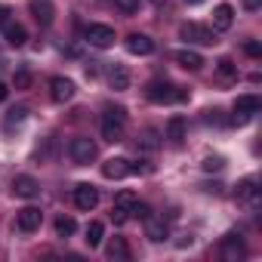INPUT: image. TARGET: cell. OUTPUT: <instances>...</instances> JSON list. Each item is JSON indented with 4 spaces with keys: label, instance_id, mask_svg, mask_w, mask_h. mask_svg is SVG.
<instances>
[{
    "label": "cell",
    "instance_id": "obj_1",
    "mask_svg": "<svg viewBox=\"0 0 262 262\" xmlns=\"http://www.w3.org/2000/svg\"><path fill=\"white\" fill-rule=\"evenodd\" d=\"M145 96H148V102H155V105H173V102H185V99H188V93L179 90V86H173L170 80H151V83L145 86Z\"/></svg>",
    "mask_w": 262,
    "mask_h": 262
},
{
    "label": "cell",
    "instance_id": "obj_2",
    "mask_svg": "<svg viewBox=\"0 0 262 262\" xmlns=\"http://www.w3.org/2000/svg\"><path fill=\"white\" fill-rule=\"evenodd\" d=\"M123 129H126V111L123 108H108L102 114V139L114 145V142L123 139Z\"/></svg>",
    "mask_w": 262,
    "mask_h": 262
},
{
    "label": "cell",
    "instance_id": "obj_3",
    "mask_svg": "<svg viewBox=\"0 0 262 262\" xmlns=\"http://www.w3.org/2000/svg\"><path fill=\"white\" fill-rule=\"evenodd\" d=\"M179 37L185 43H198V47H213L216 43V31L207 28V25H198V22H185L179 28Z\"/></svg>",
    "mask_w": 262,
    "mask_h": 262
},
{
    "label": "cell",
    "instance_id": "obj_4",
    "mask_svg": "<svg viewBox=\"0 0 262 262\" xmlns=\"http://www.w3.org/2000/svg\"><path fill=\"white\" fill-rule=\"evenodd\" d=\"M68 151H71V161L77 164V167H86V164H93L96 161V142L90 139V136H77V139H71V145H68Z\"/></svg>",
    "mask_w": 262,
    "mask_h": 262
},
{
    "label": "cell",
    "instance_id": "obj_5",
    "mask_svg": "<svg viewBox=\"0 0 262 262\" xmlns=\"http://www.w3.org/2000/svg\"><path fill=\"white\" fill-rule=\"evenodd\" d=\"M136 194L129 191V188H123V191H117V198H114V207H111V219H114V225H123L129 216H133V207H136Z\"/></svg>",
    "mask_w": 262,
    "mask_h": 262
},
{
    "label": "cell",
    "instance_id": "obj_6",
    "mask_svg": "<svg viewBox=\"0 0 262 262\" xmlns=\"http://www.w3.org/2000/svg\"><path fill=\"white\" fill-rule=\"evenodd\" d=\"M114 40L117 37H114V28L111 25H90L86 28V43L96 47V50H108Z\"/></svg>",
    "mask_w": 262,
    "mask_h": 262
},
{
    "label": "cell",
    "instance_id": "obj_7",
    "mask_svg": "<svg viewBox=\"0 0 262 262\" xmlns=\"http://www.w3.org/2000/svg\"><path fill=\"white\" fill-rule=\"evenodd\" d=\"M142 222H145V237H148V241L161 244V241H167V237H170V225H167V219H164V216L148 213Z\"/></svg>",
    "mask_w": 262,
    "mask_h": 262
},
{
    "label": "cell",
    "instance_id": "obj_8",
    "mask_svg": "<svg viewBox=\"0 0 262 262\" xmlns=\"http://www.w3.org/2000/svg\"><path fill=\"white\" fill-rule=\"evenodd\" d=\"M244 256H247V247H244L241 234L228 231V234L222 237V259H225V262H237V259H244Z\"/></svg>",
    "mask_w": 262,
    "mask_h": 262
},
{
    "label": "cell",
    "instance_id": "obj_9",
    "mask_svg": "<svg viewBox=\"0 0 262 262\" xmlns=\"http://www.w3.org/2000/svg\"><path fill=\"white\" fill-rule=\"evenodd\" d=\"M40 222H43V213H40L37 207H25V210H19V216H16V228H19V231H25V234L37 231V228H40Z\"/></svg>",
    "mask_w": 262,
    "mask_h": 262
},
{
    "label": "cell",
    "instance_id": "obj_10",
    "mask_svg": "<svg viewBox=\"0 0 262 262\" xmlns=\"http://www.w3.org/2000/svg\"><path fill=\"white\" fill-rule=\"evenodd\" d=\"M28 10H31V16H34V22L37 25H53V19H56V7H53V0H31L28 4Z\"/></svg>",
    "mask_w": 262,
    "mask_h": 262
},
{
    "label": "cell",
    "instance_id": "obj_11",
    "mask_svg": "<svg viewBox=\"0 0 262 262\" xmlns=\"http://www.w3.org/2000/svg\"><path fill=\"white\" fill-rule=\"evenodd\" d=\"M259 182L250 176V179H244V182H237V201H247L250 204V210H259V204H262V194H259V188H256Z\"/></svg>",
    "mask_w": 262,
    "mask_h": 262
},
{
    "label": "cell",
    "instance_id": "obj_12",
    "mask_svg": "<svg viewBox=\"0 0 262 262\" xmlns=\"http://www.w3.org/2000/svg\"><path fill=\"white\" fill-rule=\"evenodd\" d=\"M96 204H99V191L93 188V185H77L74 188V207L77 210H83V213H90V210H96Z\"/></svg>",
    "mask_w": 262,
    "mask_h": 262
},
{
    "label": "cell",
    "instance_id": "obj_13",
    "mask_svg": "<svg viewBox=\"0 0 262 262\" xmlns=\"http://www.w3.org/2000/svg\"><path fill=\"white\" fill-rule=\"evenodd\" d=\"M50 96H53V102H71L74 99V80H68V77H53L50 80Z\"/></svg>",
    "mask_w": 262,
    "mask_h": 262
},
{
    "label": "cell",
    "instance_id": "obj_14",
    "mask_svg": "<svg viewBox=\"0 0 262 262\" xmlns=\"http://www.w3.org/2000/svg\"><path fill=\"white\" fill-rule=\"evenodd\" d=\"M13 194L31 201V198L40 194V182H37L34 176H16V179H13Z\"/></svg>",
    "mask_w": 262,
    "mask_h": 262
},
{
    "label": "cell",
    "instance_id": "obj_15",
    "mask_svg": "<svg viewBox=\"0 0 262 262\" xmlns=\"http://www.w3.org/2000/svg\"><path fill=\"white\" fill-rule=\"evenodd\" d=\"M0 31H4V37H7L10 47H25V40H28V31L19 22H13V19H7L4 25H0Z\"/></svg>",
    "mask_w": 262,
    "mask_h": 262
},
{
    "label": "cell",
    "instance_id": "obj_16",
    "mask_svg": "<svg viewBox=\"0 0 262 262\" xmlns=\"http://www.w3.org/2000/svg\"><path fill=\"white\" fill-rule=\"evenodd\" d=\"M126 50L133 56H151L155 53V40L148 34H129L126 37Z\"/></svg>",
    "mask_w": 262,
    "mask_h": 262
},
{
    "label": "cell",
    "instance_id": "obj_17",
    "mask_svg": "<svg viewBox=\"0 0 262 262\" xmlns=\"http://www.w3.org/2000/svg\"><path fill=\"white\" fill-rule=\"evenodd\" d=\"M185 129H188V123H185V117H170V123H167V139H170V145L173 148H182V142H185Z\"/></svg>",
    "mask_w": 262,
    "mask_h": 262
},
{
    "label": "cell",
    "instance_id": "obj_18",
    "mask_svg": "<svg viewBox=\"0 0 262 262\" xmlns=\"http://www.w3.org/2000/svg\"><path fill=\"white\" fill-rule=\"evenodd\" d=\"M234 25V7L231 4H219L213 10V31H228Z\"/></svg>",
    "mask_w": 262,
    "mask_h": 262
},
{
    "label": "cell",
    "instance_id": "obj_19",
    "mask_svg": "<svg viewBox=\"0 0 262 262\" xmlns=\"http://www.w3.org/2000/svg\"><path fill=\"white\" fill-rule=\"evenodd\" d=\"M102 176L105 179H123V176H129V161L126 158H108L102 164Z\"/></svg>",
    "mask_w": 262,
    "mask_h": 262
},
{
    "label": "cell",
    "instance_id": "obj_20",
    "mask_svg": "<svg viewBox=\"0 0 262 262\" xmlns=\"http://www.w3.org/2000/svg\"><path fill=\"white\" fill-rule=\"evenodd\" d=\"M108 86H111L114 93H123V90L129 86V71H126V65H111V71H108Z\"/></svg>",
    "mask_w": 262,
    "mask_h": 262
},
{
    "label": "cell",
    "instance_id": "obj_21",
    "mask_svg": "<svg viewBox=\"0 0 262 262\" xmlns=\"http://www.w3.org/2000/svg\"><path fill=\"white\" fill-rule=\"evenodd\" d=\"M234 111H241V114L253 117V114H259V111H262V99H259V96H253V93H247V96H237V102H234Z\"/></svg>",
    "mask_w": 262,
    "mask_h": 262
},
{
    "label": "cell",
    "instance_id": "obj_22",
    "mask_svg": "<svg viewBox=\"0 0 262 262\" xmlns=\"http://www.w3.org/2000/svg\"><path fill=\"white\" fill-rule=\"evenodd\" d=\"M176 62H179L185 71H201V68H204V56L194 53V50H179V53H176Z\"/></svg>",
    "mask_w": 262,
    "mask_h": 262
},
{
    "label": "cell",
    "instance_id": "obj_23",
    "mask_svg": "<svg viewBox=\"0 0 262 262\" xmlns=\"http://www.w3.org/2000/svg\"><path fill=\"white\" fill-rule=\"evenodd\" d=\"M105 253H108V259H114V262H126V259H129V247H126L123 237H111L108 247H105Z\"/></svg>",
    "mask_w": 262,
    "mask_h": 262
},
{
    "label": "cell",
    "instance_id": "obj_24",
    "mask_svg": "<svg viewBox=\"0 0 262 262\" xmlns=\"http://www.w3.org/2000/svg\"><path fill=\"white\" fill-rule=\"evenodd\" d=\"M102 237H105V225H102V222H90V225H86V237H83L86 247L96 250V247L102 244Z\"/></svg>",
    "mask_w": 262,
    "mask_h": 262
},
{
    "label": "cell",
    "instance_id": "obj_25",
    "mask_svg": "<svg viewBox=\"0 0 262 262\" xmlns=\"http://www.w3.org/2000/svg\"><path fill=\"white\" fill-rule=\"evenodd\" d=\"M216 74H219V80H234L237 77V65L231 59H219L216 62Z\"/></svg>",
    "mask_w": 262,
    "mask_h": 262
},
{
    "label": "cell",
    "instance_id": "obj_26",
    "mask_svg": "<svg viewBox=\"0 0 262 262\" xmlns=\"http://www.w3.org/2000/svg\"><path fill=\"white\" fill-rule=\"evenodd\" d=\"M77 231V222L71 219V216H62V219H56V237H71Z\"/></svg>",
    "mask_w": 262,
    "mask_h": 262
},
{
    "label": "cell",
    "instance_id": "obj_27",
    "mask_svg": "<svg viewBox=\"0 0 262 262\" xmlns=\"http://www.w3.org/2000/svg\"><path fill=\"white\" fill-rule=\"evenodd\" d=\"M161 142H158V129H142V136H139V148L145 151H155Z\"/></svg>",
    "mask_w": 262,
    "mask_h": 262
},
{
    "label": "cell",
    "instance_id": "obj_28",
    "mask_svg": "<svg viewBox=\"0 0 262 262\" xmlns=\"http://www.w3.org/2000/svg\"><path fill=\"white\" fill-rule=\"evenodd\" d=\"M25 114H28V108H13V111H10V117H7V123H4V129H7V133H10L13 126H19V123L25 120Z\"/></svg>",
    "mask_w": 262,
    "mask_h": 262
},
{
    "label": "cell",
    "instance_id": "obj_29",
    "mask_svg": "<svg viewBox=\"0 0 262 262\" xmlns=\"http://www.w3.org/2000/svg\"><path fill=\"white\" fill-rule=\"evenodd\" d=\"M13 86H16V90H28V86H31V71H28V68H19L16 77H13Z\"/></svg>",
    "mask_w": 262,
    "mask_h": 262
},
{
    "label": "cell",
    "instance_id": "obj_30",
    "mask_svg": "<svg viewBox=\"0 0 262 262\" xmlns=\"http://www.w3.org/2000/svg\"><path fill=\"white\" fill-rule=\"evenodd\" d=\"M201 167H204V170H207V173H219V170H222V167H225V161H222V158H219V155H216V158H213V155H210V158H204V164H201Z\"/></svg>",
    "mask_w": 262,
    "mask_h": 262
},
{
    "label": "cell",
    "instance_id": "obj_31",
    "mask_svg": "<svg viewBox=\"0 0 262 262\" xmlns=\"http://www.w3.org/2000/svg\"><path fill=\"white\" fill-rule=\"evenodd\" d=\"M114 7H117L120 13H136V10H139V0H114Z\"/></svg>",
    "mask_w": 262,
    "mask_h": 262
},
{
    "label": "cell",
    "instance_id": "obj_32",
    "mask_svg": "<svg viewBox=\"0 0 262 262\" xmlns=\"http://www.w3.org/2000/svg\"><path fill=\"white\" fill-rule=\"evenodd\" d=\"M244 53H247L250 59H259V56H262V47H259V40H247V43H244Z\"/></svg>",
    "mask_w": 262,
    "mask_h": 262
},
{
    "label": "cell",
    "instance_id": "obj_33",
    "mask_svg": "<svg viewBox=\"0 0 262 262\" xmlns=\"http://www.w3.org/2000/svg\"><path fill=\"white\" fill-rule=\"evenodd\" d=\"M155 167L148 161H136V164H129V173H151Z\"/></svg>",
    "mask_w": 262,
    "mask_h": 262
},
{
    "label": "cell",
    "instance_id": "obj_34",
    "mask_svg": "<svg viewBox=\"0 0 262 262\" xmlns=\"http://www.w3.org/2000/svg\"><path fill=\"white\" fill-rule=\"evenodd\" d=\"M148 213H151V207H148V204H139V201H136V207H133V216H136V219H145Z\"/></svg>",
    "mask_w": 262,
    "mask_h": 262
},
{
    "label": "cell",
    "instance_id": "obj_35",
    "mask_svg": "<svg viewBox=\"0 0 262 262\" xmlns=\"http://www.w3.org/2000/svg\"><path fill=\"white\" fill-rule=\"evenodd\" d=\"M262 7V0H244V10H250V13H256Z\"/></svg>",
    "mask_w": 262,
    "mask_h": 262
},
{
    "label": "cell",
    "instance_id": "obj_36",
    "mask_svg": "<svg viewBox=\"0 0 262 262\" xmlns=\"http://www.w3.org/2000/svg\"><path fill=\"white\" fill-rule=\"evenodd\" d=\"M191 241H194V237H191V234H182V237H179V241H176V247H188V244H191Z\"/></svg>",
    "mask_w": 262,
    "mask_h": 262
},
{
    "label": "cell",
    "instance_id": "obj_37",
    "mask_svg": "<svg viewBox=\"0 0 262 262\" xmlns=\"http://www.w3.org/2000/svg\"><path fill=\"white\" fill-rule=\"evenodd\" d=\"M10 19V7H0V25H4Z\"/></svg>",
    "mask_w": 262,
    "mask_h": 262
},
{
    "label": "cell",
    "instance_id": "obj_38",
    "mask_svg": "<svg viewBox=\"0 0 262 262\" xmlns=\"http://www.w3.org/2000/svg\"><path fill=\"white\" fill-rule=\"evenodd\" d=\"M7 96H10V90H7V83H0V102H7Z\"/></svg>",
    "mask_w": 262,
    "mask_h": 262
},
{
    "label": "cell",
    "instance_id": "obj_39",
    "mask_svg": "<svg viewBox=\"0 0 262 262\" xmlns=\"http://www.w3.org/2000/svg\"><path fill=\"white\" fill-rule=\"evenodd\" d=\"M185 4H191V7H198V4H204V0H185Z\"/></svg>",
    "mask_w": 262,
    "mask_h": 262
}]
</instances>
